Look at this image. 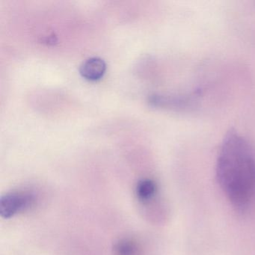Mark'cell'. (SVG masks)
<instances>
[{"label": "cell", "mask_w": 255, "mask_h": 255, "mask_svg": "<svg viewBox=\"0 0 255 255\" xmlns=\"http://www.w3.org/2000/svg\"><path fill=\"white\" fill-rule=\"evenodd\" d=\"M107 71V64L99 57H92L83 62L80 68L82 77L90 81L101 80Z\"/></svg>", "instance_id": "3"}, {"label": "cell", "mask_w": 255, "mask_h": 255, "mask_svg": "<svg viewBox=\"0 0 255 255\" xmlns=\"http://www.w3.org/2000/svg\"><path fill=\"white\" fill-rule=\"evenodd\" d=\"M216 177L232 205L238 211L247 210L255 188V157L249 143L236 131L224 138Z\"/></svg>", "instance_id": "1"}, {"label": "cell", "mask_w": 255, "mask_h": 255, "mask_svg": "<svg viewBox=\"0 0 255 255\" xmlns=\"http://www.w3.org/2000/svg\"><path fill=\"white\" fill-rule=\"evenodd\" d=\"M34 201L33 194L27 191H15L5 194L0 199V215L4 219H10L29 208Z\"/></svg>", "instance_id": "2"}, {"label": "cell", "mask_w": 255, "mask_h": 255, "mask_svg": "<svg viewBox=\"0 0 255 255\" xmlns=\"http://www.w3.org/2000/svg\"><path fill=\"white\" fill-rule=\"evenodd\" d=\"M114 254L116 255H138L139 249L135 242L129 239H123L115 245Z\"/></svg>", "instance_id": "5"}, {"label": "cell", "mask_w": 255, "mask_h": 255, "mask_svg": "<svg viewBox=\"0 0 255 255\" xmlns=\"http://www.w3.org/2000/svg\"><path fill=\"white\" fill-rule=\"evenodd\" d=\"M156 192V184L150 179H143L137 183L135 193L138 200L147 201L151 199Z\"/></svg>", "instance_id": "4"}]
</instances>
